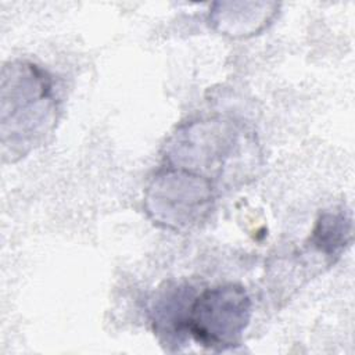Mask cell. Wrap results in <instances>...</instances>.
<instances>
[{"instance_id":"5","label":"cell","mask_w":355,"mask_h":355,"mask_svg":"<svg viewBox=\"0 0 355 355\" xmlns=\"http://www.w3.org/2000/svg\"><path fill=\"white\" fill-rule=\"evenodd\" d=\"M215 6L219 10H212L211 22L219 32L233 37H245L262 31L276 14L275 8L268 10L273 6L272 3H254L250 10H247L248 3H241L243 10H236L234 3H229L232 10L225 3H216Z\"/></svg>"},{"instance_id":"2","label":"cell","mask_w":355,"mask_h":355,"mask_svg":"<svg viewBox=\"0 0 355 355\" xmlns=\"http://www.w3.org/2000/svg\"><path fill=\"white\" fill-rule=\"evenodd\" d=\"M248 140L232 121L211 118L180 126L165 147L169 166L196 172L214 184L239 165Z\"/></svg>"},{"instance_id":"6","label":"cell","mask_w":355,"mask_h":355,"mask_svg":"<svg viewBox=\"0 0 355 355\" xmlns=\"http://www.w3.org/2000/svg\"><path fill=\"white\" fill-rule=\"evenodd\" d=\"M352 237V222L345 212H323L315 223L309 237V245L313 251L334 261L345 251Z\"/></svg>"},{"instance_id":"3","label":"cell","mask_w":355,"mask_h":355,"mask_svg":"<svg viewBox=\"0 0 355 355\" xmlns=\"http://www.w3.org/2000/svg\"><path fill=\"white\" fill-rule=\"evenodd\" d=\"M250 320L251 300L244 287L219 284L191 294L179 334H187L200 345L220 352L240 345Z\"/></svg>"},{"instance_id":"1","label":"cell","mask_w":355,"mask_h":355,"mask_svg":"<svg viewBox=\"0 0 355 355\" xmlns=\"http://www.w3.org/2000/svg\"><path fill=\"white\" fill-rule=\"evenodd\" d=\"M51 76L28 61L1 72L0 132L3 158L15 161L40 146L55 123L57 101Z\"/></svg>"},{"instance_id":"4","label":"cell","mask_w":355,"mask_h":355,"mask_svg":"<svg viewBox=\"0 0 355 355\" xmlns=\"http://www.w3.org/2000/svg\"><path fill=\"white\" fill-rule=\"evenodd\" d=\"M215 189L209 179L168 165L148 183L144 207L158 226L173 232H189L200 227L209 216Z\"/></svg>"}]
</instances>
